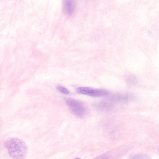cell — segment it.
<instances>
[{"label":"cell","instance_id":"1","mask_svg":"<svg viewBox=\"0 0 159 159\" xmlns=\"http://www.w3.org/2000/svg\"><path fill=\"white\" fill-rule=\"evenodd\" d=\"M5 146L10 156L13 159H25L27 153V148L24 143L18 139L7 140Z\"/></svg>","mask_w":159,"mask_h":159},{"label":"cell","instance_id":"2","mask_svg":"<svg viewBox=\"0 0 159 159\" xmlns=\"http://www.w3.org/2000/svg\"><path fill=\"white\" fill-rule=\"evenodd\" d=\"M66 102L71 111L79 117H83L85 113V109L82 103L79 101L71 98H68Z\"/></svg>","mask_w":159,"mask_h":159},{"label":"cell","instance_id":"3","mask_svg":"<svg viewBox=\"0 0 159 159\" xmlns=\"http://www.w3.org/2000/svg\"><path fill=\"white\" fill-rule=\"evenodd\" d=\"M76 92L79 93L94 97L103 96L108 94V92L104 89L83 87L78 88Z\"/></svg>","mask_w":159,"mask_h":159},{"label":"cell","instance_id":"4","mask_svg":"<svg viewBox=\"0 0 159 159\" xmlns=\"http://www.w3.org/2000/svg\"><path fill=\"white\" fill-rule=\"evenodd\" d=\"M75 9V4L72 1H66L63 4V10L67 15L71 14Z\"/></svg>","mask_w":159,"mask_h":159},{"label":"cell","instance_id":"5","mask_svg":"<svg viewBox=\"0 0 159 159\" xmlns=\"http://www.w3.org/2000/svg\"><path fill=\"white\" fill-rule=\"evenodd\" d=\"M56 88L58 90L63 94H68L69 93V90L63 86L58 85L57 86Z\"/></svg>","mask_w":159,"mask_h":159},{"label":"cell","instance_id":"6","mask_svg":"<svg viewBox=\"0 0 159 159\" xmlns=\"http://www.w3.org/2000/svg\"><path fill=\"white\" fill-rule=\"evenodd\" d=\"M127 81L129 84H134L136 83L137 80L134 76H131L128 78Z\"/></svg>","mask_w":159,"mask_h":159},{"label":"cell","instance_id":"7","mask_svg":"<svg viewBox=\"0 0 159 159\" xmlns=\"http://www.w3.org/2000/svg\"><path fill=\"white\" fill-rule=\"evenodd\" d=\"M74 159H79V158H75Z\"/></svg>","mask_w":159,"mask_h":159}]
</instances>
